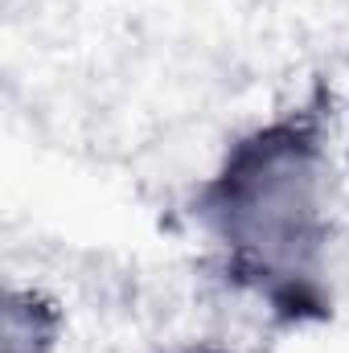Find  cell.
<instances>
[{
  "instance_id": "6da1fadb",
  "label": "cell",
  "mask_w": 349,
  "mask_h": 353,
  "mask_svg": "<svg viewBox=\"0 0 349 353\" xmlns=\"http://www.w3.org/2000/svg\"><path fill=\"white\" fill-rule=\"evenodd\" d=\"M333 90L308 94L243 128L197 181L189 218L218 275L255 300L275 329L333 316Z\"/></svg>"
},
{
  "instance_id": "7a4b0ae2",
  "label": "cell",
  "mask_w": 349,
  "mask_h": 353,
  "mask_svg": "<svg viewBox=\"0 0 349 353\" xmlns=\"http://www.w3.org/2000/svg\"><path fill=\"white\" fill-rule=\"evenodd\" d=\"M62 333H66V312L50 292L33 283L4 288L0 353H62Z\"/></svg>"
},
{
  "instance_id": "3957f363",
  "label": "cell",
  "mask_w": 349,
  "mask_h": 353,
  "mask_svg": "<svg viewBox=\"0 0 349 353\" xmlns=\"http://www.w3.org/2000/svg\"><path fill=\"white\" fill-rule=\"evenodd\" d=\"M169 353H239L230 350V345H218V341H185V345H177Z\"/></svg>"
},
{
  "instance_id": "277c9868",
  "label": "cell",
  "mask_w": 349,
  "mask_h": 353,
  "mask_svg": "<svg viewBox=\"0 0 349 353\" xmlns=\"http://www.w3.org/2000/svg\"><path fill=\"white\" fill-rule=\"evenodd\" d=\"M346 165H349V152H346Z\"/></svg>"
}]
</instances>
